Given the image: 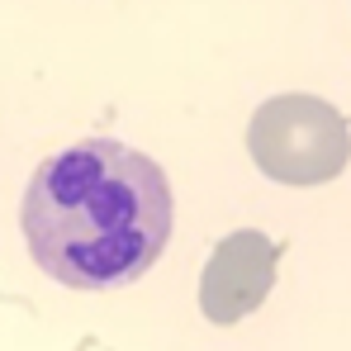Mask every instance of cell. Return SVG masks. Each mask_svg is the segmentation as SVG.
<instances>
[{"label": "cell", "instance_id": "2", "mask_svg": "<svg viewBox=\"0 0 351 351\" xmlns=\"http://www.w3.org/2000/svg\"><path fill=\"white\" fill-rule=\"evenodd\" d=\"M252 162L280 185H323L347 171L351 128L318 95H276L247 123Z\"/></svg>", "mask_w": 351, "mask_h": 351}, {"label": "cell", "instance_id": "3", "mask_svg": "<svg viewBox=\"0 0 351 351\" xmlns=\"http://www.w3.org/2000/svg\"><path fill=\"white\" fill-rule=\"evenodd\" d=\"M276 261H280V247L261 228L228 233L209 252L204 276H199V308H204V318L228 328L237 318H247L252 308H261V299L276 285Z\"/></svg>", "mask_w": 351, "mask_h": 351}, {"label": "cell", "instance_id": "1", "mask_svg": "<svg viewBox=\"0 0 351 351\" xmlns=\"http://www.w3.org/2000/svg\"><path fill=\"white\" fill-rule=\"evenodd\" d=\"M171 219L167 171L114 138H86L48 157L19 209L34 261L71 290H114L147 276Z\"/></svg>", "mask_w": 351, "mask_h": 351}]
</instances>
